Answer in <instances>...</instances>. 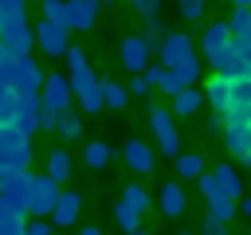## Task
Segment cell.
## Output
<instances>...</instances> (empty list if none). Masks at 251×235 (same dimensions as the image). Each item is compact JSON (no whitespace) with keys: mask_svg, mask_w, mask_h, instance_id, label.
Segmentation results:
<instances>
[{"mask_svg":"<svg viewBox=\"0 0 251 235\" xmlns=\"http://www.w3.org/2000/svg\"><path fill=\"white\" fill-rule=\"evenodd\" d=\"M114 219H118V227H122V231H129V235H133V231H141V215H137L133 208H126L122 200H118V208H114Z\"/></svg>","mask_w":251,"mask_h":235,"instance_id":"4dcf8cb0","label":"cell"},{"mask_svg":"<svg viewBox=\"0 0 251 235\" xmlns=\"http://www.w3.org/2000/svg\"><path fill=\"white\" fill-rule=\"evenodd\" d=\"M231 43V31H227V24L220 20V24H208L204 27V39H200V51H204V63H212L216 67V59L224 55V47Z\"/></svg>","mask_w":251,"mask_h":235,"instance_id":"2e32d148","label":"cell"},{"mask_svg":"<svg viewBox=\"0 0 251 235\" xmlns=\"http://www.w3.org/2000/svg\"><path fill=\"white\" fill-rule=\"evenodd\" d=\"M8 129H16L20 137H35L39 133V98H20V106H16V118H12V125Z\"/></svg>","mask_w":251,"mask_h":235,"instance_id":"9a60e30c","label":"cell"},{"mask_svg":"<svg viewBox=\"0 0 251 235\" xmlns=\"http://www.w3.org/2000/svg\"><path fill=\"white\" fill-rule=\"evenodd\" d=\"M71 172H75L71 153H67V149H51V153H47V180H55V184L63 188V180H71Z\"/></svg>","mask_w":251,"mask_h":235,"instance_id":"7402d4cb","label":"cell"},{"mask_svg":"<svg viewBox=\"0 0 251 235\" xmlns=\"http://www.w3.org/2000/svg\"><path fill=\"white\" fill-rule=\"evenodd\" d=\"M208 215H212L216 223H227V219H235V200H216V204H208Z\"/></svg>","mask_w":251,"mask_h":235,"instance_id":"e575fe53","label":"cell"},{"mask_svg":"<svg viewBox=\"0 0 251 235\" xmlns=\"http://www.w3.org/2000/svg\"><path fill=\"white\" fill-rule=\"evenodd\" d=\"M149 125H153V137H157L161 153L176 157V149H180V129H176V118L169 114V106H153V110H149Z\"/></svg>","mask_w":251,"mask_h":235,"instance_id":"ba28073f","label":"cell"},{"mask_svg":"<svg viewBox=\"0 0 251 235\" xmlns=\"http://www.w3.org/2000/svg\"><path fill=\"white\" fill-rule=\"evenodd\" d=\"M227 114L251 118V78H239V82H231V102H227Z\"/></svg>","mask_w":251,"mask_h":235,"instance_id":"cb8c5ba5","label":"cell"},{"mask_svg":"<svg viewBox=\"0 0 251 235\" xmlns=\"http://www.w3.org/2000/svg\"><path fill=\"white\" fill-rule=\"evenodd\" d=\"M98 12H102V4L98 0H67V31H90L94 24H98Z\"/></svg>","mask_w":251,"mask_h":235,"instance_id":"4fadbf2b","label":"cell"},{"mask_svg":"<svg viewBox=\"0 0 251 235\" xmlns=\"http://www.w3.org/2000/svg\"><path fill=\"white\" fill-rule=\"evenodd\" d=\"M141 78H145V82H149V86H157V90H161V94H169V98H176V94H180V90H184V78H180V74H173V70H165V67H161V63H149V67H145V74H141Z\"/></svg>","mask_w":251,"mask_h":235,"instance_id":"ac0fdd59","label":"cell"},{"mask_svg":"<svg viewBox=\"0 0 251 235\" xmlns=\"http://www.w3.org/2000/svg\"><path fill=\"white\" fill-rule=\"evenodd\" d=\"M98 90H102V106H110V110H126V102H129V90H126L122 82H114V78H102V82H98Z\"/></svg>","mask_w":251,"mask_h":235,"instance_id":"484cf974","label":"cell"},{"mask_svg":"<svg viewBox=\"0 0 251 235\" xmlns=\"http://www.w3.org/2000/svg\"><path fill=\"white\" fill-rule=\"evenodd\" d=\"M55 133L63 137V141H75V137H82V114L71 106V110H63L59 118H55Z\"/></svg>","mask_w":251,"mask_h":235,"instance_id":"d4e9b609","label":"cell"},{"mask_svg":"<svg viewBox=\"0 0 251 235\" xmlns=\"http://www.w3.org/2000/svg\"><path fill=\"white\" fill-rule=\"evenodd\" d=\"M216 184H220V192L227 196V200H243V176L231 168V164H216Z\"/></svg>","mask_w":251,"mask_h":235,"instance_id":"603a6c76","label":"cell"},{"mask_svg":"<svg viewBox=\"0 0 251 235\" xmlns=\"http://www.w3.org/2000/svg\"><path fill=\"white\" fill-rule=\"evenodd\" d=\"M4 82L16 98H39V86H43V67L27 55V59H16L8 70H4Z\"/></svg>","mask_w":251,"mask_h":235,"instance_id":"7a4b0ae2","label":"cell"},{"mask_svg":"<svg viewBox=\"0 0 251 235\" xmlns=\"http://www.w3.org/2000/svg\"><path fill=\"white\" fill-rule=\"evenodd\" d=\"M224 24H227L231 39H251V8H235L231 20H224Z\"/></svg>","mask_w":251,"mask_h":235,"instance_id":"f546056e","label":"cell"},{"mask_svg":"<svg viewBox=\"0 0 251 235\" xmlns=\"http://www.w3.org/2000/svg\"><path fill=\"white\" fill-rule=\"evenodd\" d=\"M12 63H16V59H12V51H8V47H4V43H0V74H4V70H8V67H12Z\"/></svg>","mask_w":251,"mask_h":235,"instance_id":"f6af8a7d","label":"cell"},{"mask_svg":"<svg viewBox=\"0 0 251 235\" xmlns=\"http://www.w3.org/2000/svg\"><path fill=\"white\" fill-rule=\"evenodd\" d=\"M224 145L235 153V161H243V157L251 153V118L227 114V118H224Z\"/></svg>","mask_w":251,"mask_h":235,"instance_id":"8fae6325","label":"cell"},{"mask_svg":"<svg viewBox=\"0 0 251 235\" xmlns=\"http://www.w3.org/2000/svg\"><path fill=\"white\" fill-rule=\"evenodd\" d=\"M82 161H86V168H110L114 149H110L106 141H90V145L82 149Z\"/></svg>","mask_w":251,"mask_h":235,"instance_id":"4316f807","label":"cell"},{"mask_svg":"<svg viewBox=\"0 0 251 235\" xmlns=\"http://www.w3.org/2000/svg\"><path fill=\"white\" fill-rule=\"evenodd\" d=\"M39 12L47 24H67V0H39Z\"/></svg>","mask_w":251,"mask_h":235,"instance_id":"d6a6232c","label":"cell"},{"mask_svg":"<svg viewBox=\"0 0 251 235\" xmlns=\"http://www.w3.org/2000/svg\"><path fill=\"white\" fill-rule=\"evenodd\" d=\"M239 164H243V168H251V153H247V157H243V161H239Z\"/></svg>","mask_w":251,"mask_h":235,"instance_id":"816d5d0a","label":"cell"},{"mask_svg":"<svg viewBox=\"0 0 251 235\" xmlns=\"http://www.w3.org/2000/svg\"><path fill=\"white\" fill-rule=\"evenodd\" d=\"M122 161H126V168H129V172H141V176L157 168V153H153L141 137H129V141L122 145Z\"/></svg>","mask_w":251,"mask_h":235,"instance_id":"7c38bea8","label":"cell"},{"mask_svg":"<svg viewBox=\"0 0 251 235\" xmlns=\"http://www.w3.org/2000/svg\"><path fill=\"white\" fill-rule=\"evenodd\" d=\"M133 4V12H141L145 20H157V12H161V0H129Z\"/></svg>","mask_w":251,"mask_h":235,"instance_id":"60d3db41","label":"cell"},{"mask_svg":"<svg viewBox=\"0 0 251 235\" xmlns=\"http://www.w3.org/2000/svg\"><path fill=\"white\" fill-rule=\"evenodd\" d=\"M78 212H82V196H78V192H59L47 223H51V227H75V223H78Z\"/></svg>","mask_w":251,"mask_h":235,"instance_id":"5bb4252c","label":"cell"},{"mask_svg":"<svg viewBox=\"0 0 251 235\" xmlns=\"http://www.w3.org/2000/svg\"><path fill=\"white\" fill-rule=\"evenodd\" d=\"M204 235H227V223H216L212 215H204V227H200Z\"/></svg>","mask_w":251,"mask_h":235,"instance_id":"7bdbcfd3","label":"cell"},{"mask_svg":"<svg viewBox=\"0 0 251 235\" xmlns=\"http://www.w3.org/2000/svg\"><path fill=\"white\" fill-rule=\"evenodd\" d=\"M231 4H235V8H251V0H231Z\"/></svg>","mask_w":251,"mask_h":235,"instance_id":"f907efd6","label":"cell"},{"mask_svg":"<svg viewBox=\"0 0 251 235\" xmlns=\"http://www.w3.org/2000/svg\"><path fill=\"white\" fill-rule=\"evenodd\" d=\"M200 106H204V94H200L196 86H184V90H180V94L173 98L169 114H173V118H192V114H196Z\"/></svg>","mask_w":251,"mask_h":235,"instance_id":"44dd1931","label":"cell"},{"mask_svg":"<svg viewBox=\"0 0 251 235\" xmlns=\"http://www.w3.org/2000/svg\"><path fill=\"white\" fill-rule=\"evenodd\" d=\"M204 106H212V114H220V118H227V102H231V82L224 78V74H212L208 82H204Z\"/></svg>","mask_w":251,"mask_h":235,"instance_id":"e0dca14e","label":"cell"},{"mask_svg":"<svg viewBox=\"0 0 251 235\" xmlns=\"http://www.w3.org/2000/svg\"><path fill=\"white\" fill-rule=\"evenodd\" d=\"M63 59H67V74H71V70H78V67H90V63H86V55H82V47H78V43H71V47H67V55H63Z\"/></svg>","mask_w":251,"mask_h":235,"instance_id":"74e56055","label":"cell"},{"mask_svg":"<svg viewBox=\"0 0 251 235\" xmlns=\"http://www.w3.org/2000/svg\"><path fill=\"white\" fill-rule=\"evenodd\" d=\"M133 235H149V231H133Z\"/></svg>","mask_w":251,"mask_h":235,"instance_id":"f5cc1de1","label":"cell"},{"mask_svg":"<svg viewBox=\"0 0 251 235\" xmlns=\"http://www.w3.org/2000/svg\"><path fill=\"white\" fill-rule=\"evenodd\" d=\"M122 204H126V208H133L137 215H145V212H149V204H153V196H149L141 184H126V192H122Z\"/></svg>","mask_w":251,"mask_h":235,"instance_id":"f1b7e54d","label":"cell"},{"mask_svg":"<svg viewBox=\"0 0 251 235\" xmlns=\"http://www.w3.org/2000/svg\"><path fill=\"white\" fill-rule=\"evenodd\" d=\"M180 235H192V231H180Z\"/></svg>","mask_w":251,"mask_h":235,"instance_id":"11a10c76","label":"cell"},{"mask_svg":"<svg viewBox=\"0 0 251 235\" xmlns=\"http://www.w3.org/2000/svg\"><path fill=\"white\" fill-rule=\"evenodd\" d=\"M184 204H188V200H184V188H180V184H173V180H169V184H161V192H157V208H161L169 219H173V215H180V212H184Z\"/></svg>","mask_w":251,"mask_h":235,"instance_id":"ffe728a7","label":"cell"},{"mask_svg":"<svg viewBox=\"0 0 251 235\" xmlns=\"http://www.w3.org/2000/svg\"><path fill=\"white\" fill-rule=\"evenodd\" d=\"M67 82H71V94L78 98V114H102L106 106H102V90H98V74L90 70V67H78V70H71L67 74Z\"/></svg>","mask_w":251,"mask_h":235,"instance_id":"277c9868","label":"cell"},{"mask_svg":"<svg viewBox=\"0 0 251 235\" xmlns=\"http://www.w3.org/2000/svg\"><path fill=\"white\" fill-rule=\"evenodd\" d=\"M208 129H212V133H224V118H220V114H212V121H208Z\"/></svg>","mask_w":251,"mask_h":235,"instance_id":"7dc6e473","label":"cell"},{"mask_svg":"<svg viewBox=\"0 0 251 235\" xmlns=\"http://www.w3.org/2000/svg\"><path fill=\"white\" fill-rule=\"evenodd\" d=\"M235 212H239V215H247V219H251V196H243V200H239V204H235Z\"/></svg>","mask_w":251,"mask_h":235,"instance_id":"bcb514c9","label":"cell"},{"mask_svg":"<svg viewBox=\"0 0 251 235\" xmlns=\"http://www.w3.org/2000/svg\"><path fill=\"white\" fill-rule=\"evenodd\" d=\"M0 43L12 51V59H27V55L35 51V35H31L27 16L16 20V24H0Z\"/></svg>","mask_w":251,"mask_h":235,"instance_id":"9c48e42d","label":"cell"},{"mask_svg":"<svg viewBox=\"0 0 251 235\" xmlns=\"http://www.w3.org/2000/svg\"><path fill=\"white\" fill-rule=\"evenodd\" d=\"M78 235H102V227H78Z\"/></svg>","mask_w":251,"mask_h":235,"instance_id":"c3c4849f","label":"cell"},{"mask_svg":"<svg viewBox=\"0 0 251 235\" xmlns=\"http://www.w3.org/2000/svg\"><path fill=\"white\" fill-rule=\"evenodd\" d=\"M165 35H169V31H165V24H161V20H149V24H145V31H141V39H145L149 47H153V43L161 47V39H165Z\"/></svg>","mask_w":251,"mask_h":235,"instance_id":"8d00e7d4","label":"cell"},{"mask_svg":"<svg viewBox=\"0 0 251 235\" xmlns=\"http://www.w3.org/2000/svg\"><path fill=\"white\" fill-rule=\"evenodd\" d=\"M126 90H129V94H137V98H145V94H149V90H153V86H149V82H145V78H141V74H133V82H129V86H126Z\"/></svg>","mask_w":251,"mask_h":235,"instance_id":"b9f144b4","label":"cell"},{"mask_svg":"<svg viewBox=\"0 0 251 235\" xmlns=\"http://www.w3.org/2000/svg\"><path fill=\"white\" fill-rule=\"evenodd\" d=\"M4 94H8V82H4V74H0V102H4Z\"/></svg>","mask_w":251,"mask_h":235,"instance_id":"681fc988","label":"cell"},{"mask_svg":"<svg viewBox=\"0 0 251 235\" xmlns=\"http://www.w3.org/2000/svg\"><path fill=\"white\" fill-rule=\"evenodd\" d=\"M39 129H47V133H55V114H47V110H39Z\"/></svg>","mask_w":251,"mask_h":235,"instance_id":"ee69618b","label":"cell"},{"mask_svg":"<svg viewBox=\"0 0 251 235\" xmlns=\"http://www.w3.org/2000/svg\"><path fill=\"white\" fill-rule=\"evenodd\" d=\"M157 63L173 74L184 78V86H192L200 78V55H196V39L184 35V31H169L157 47Z\"/></svg>","mask_w":251,"mask_h":235,"instance_id":"6da1fadb","label":"cell"},{"mask_svg":"<svg viewBox=\"0 0 251 235\" xmlns=\"http://www.w3.org/2000/svg\"><path fill=\"white\" fill-rule=\"evenodd\" d=\"M31 35H35V51H43L47 59H63L67 47H71V31H67L63 24L39 20V24H31Z\"/></svg>","mask_w":251,"mask_h":235,"instance_id":"52a82bcc","label":"cell"},{"mask_svg":"<svg viewBox=\"0 0 251 235\" xmlns=\"http://www.w3.org/2000/svg\"><path fill=\"white\" fill-rule=\"evenodd\" d=\"M24 12H27V0H0V24L24 20Z\"/></svg>","mask_w":251,"mask_h":235,"instance_id":"836d02e7","label":"cell"},{"mask_svg":"<svg viewBox=\"0 0 251 235\" xmlns=\"http://www.w3.org/2000/svg\"><path fill=\"white\" fill-rule=\"evenodd\" d=\"M75 106V94H71V82H67V74H43V86H39V110H47V114H63V110H71Z\"/></svg>","mask_w":251,"mask_h":235,"instance_id":"5b68a950","label":"cell"},{"mask_svg":"<svg viewBox=\"0 0 251 235\" xmlns=\"http://www.w3.org/2000/svg\"><path fill=\"white\" fill-rule=\"evenodd\" d=\"M31 157H35V149H31L27 137H20L16 129H0V164H4V168L27 172V168H31Z\"/></svg>","mask_w":251,"mask_h":235,"instance_id":"8992f818","label":"cell"},{"mask_svg":"<svg viewBox=\"0 0 251 235\" xmlns=\"http://www.w3.org/2000/svg\"><path fill=\"white\" fill-rule=\"evenodd\" d=\"M204 172V157L200 153H176V176L180 180H196Z\"/></svg>","mask_w":251,"mask_h":235,"instance_id":"83f0119b","label":"cell"},{"mask_svg":"<svg viewBox=\"0 0 251 235\" xmlns=\"http://www.w3.org/2000/svg\"><path fill=\"white\" fill-rule=\"evenodd\" d=\"M59 192L63 188L55 180H47V172H31V184H27V196H24L27 219H47L51 208H55V200H59Z\"/></svg>","mask_w":251,"mask_h":235,"instance_id":"3957f363","label":"cell"},{"mask_svg":"<svg viewBox=\"0 0 251 235\" xmlns=\"http://www.w3.org/2000/svg\"><path fill=\"white\" fill-rule=\"evenodd\" d=\"M27 184H31V172L4 168V164H0V196H16V200H24V196H27Z\"/></svg>","mask_w":251,"mask_h":235,"instance_id":"d6986e66","label":"cell"},{"mask_svg":"<svg viewBox=\"0 0 251 235\" xmlns=\"http://www.w3.org/2000/svg\"><path fill=\"white\" fill-rule=\"evenodd\" d=\"M176 8H180L184 20H200L204 16V0H176Z\"/></svg>","mask_w":251,"mask_h":235,"instance_id":"f35d334b","label":"cell"},{"mask_svg":"<svg viewBox=\"0 0 251 235\" xmlns=\"http://www.w3.org/2000/svg\"><path fill=\"white\" fill-rule=\"evenodd\" d=\"M196 184H200V196H204V204H216V200H227V196L220 192V184H216V176H212V172H200V176H196Z\"/></svg>","mask_w":251,"mask_h":235,"instance_id":"1f68e13d","label":"cell"},{"mask_svg":"<svg viewBox=\"0 0 251 235\" xmlns=\"http://www.w3.org/2000/svg\"><path fill=\"white\" fill-rule=\"evenodd\" d=\"M98 4H110V0H98Z\"/></svg>","mask_w":251,"mask_h":235,"instance_id":"db71d44e","label":"cell"},{"mask_svg":"<svg viewBox=\"0 0 251 235\" xmlns=\"http://www.w3.org/2000/svg\"><path fill=\"white\" fill-rule=\"evenodd\" d=\"M118 59H122V67H126L129 74H145V67L153 63V47H149L141 35H126L122 47H118Z\"/></svg>","mask_w":251,"mask_h":235,"instance_id":"30bf717a","label":"cell"},{"mask_svg":"<svg viewBox=\"0 0 251 235\" xmlns=\"http://www.w3.org/2000/svg\"><path fill=\"white\" fill-rule=\"evenodd\" d=\"M24 219L27 215H16V212H4L0 208V235H20L24 231Z\"/></svg>","mask_w":251,"mask_h":235,"instance_id":"d590c367","label":"cell"},{"mask_svg":"<svg viewBox=\"0 0 251 235\" xmlns=\"http://www.w3.org/2000/svg\"><path fill=\"white\" fill-rule=\"evenodd\" d=\"M20 235H55V227L47 219H24V231Z\"/></svg>","mask_w":251,"mask_h":235,"instance_id":"ab89813d","label":"cell"}]
</instances>
